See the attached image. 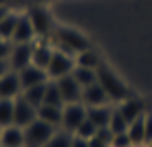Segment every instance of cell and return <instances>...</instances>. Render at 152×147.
Here are the masks:
<instances>
[{"mask_svg": "<svg viewBox=\"0 0 152 147\" xmlns=\"http://www.w3.org/2000/svg\"><path fill=\"white\" fill-rule=\"evenodd\" d=\"M27 18L31 20V24H33V31L38 38H46V35L55 33V27H53V20H51L49 11H46L44 7H40V4H33V7L27 11Z\"/></svg>", "mask_w": 152, "mask_h": 147, "instance_id": "obj_6", "label": "cell"}, {"mask_svg": "<svg viewBox=\"0 0 152 147\" xmlns=\"http://www.w3.org/2000/svg\"><path fill=\"white\" fill-rule=\"evenodd\" d=\"M88 119V108L84 106V103H66L64 108H62V130H66V132L75 134V130L80 127L84 121Z\"/></svg>", "mask_w": 152, "mask_h": 147, "instance_id": "obj_5", "label": "cell"}, {"mask_svg": "<svg viewBox=\"0 0 152 147\" xmlns=\"http://www.w3.org/2000/svg\"><path fill=\"white\" fill-rule=\"evenodd\" d=\"M64 108V106H62ZM62 108L60 106H49V103H42L38 108V119L46 121L49 125H53V127H60L62 125Z\"/></svg>", "mask_w": 152, "mask_h": 147, "instance_id": "obj_17", "label": "cell"}, {"mask_svg": "<svg viewBox=\"0 0 152 147\" xmlns=\"http://www.w3.org/2000/svg\"><path fill=\"white\" fill-rule=\"evenodd\" d=\"M143 125H145V140L152 143V110H145V114H143Z\"/></svg>", "mask_w": 152, "mask_h": 147, "instance_id": "obj_30", "label": "cell"}, {"mask_svg": "<svg viewBox=\"0 0 152 147\" xmlns=\"http://www.w3.org/2000/svg\"><path fill=\"white\" fill-rule=\"evenodd\" d=\"M7 2H9V0H0V4H4V7H7Z\"/></svg>", "mask_w": 152, "mask_h": 147, "instance_id": "obj_37", "label": "cell"}, {"mask_svg": "<svg viewBox=\"0 0 152 147\" xmlns=\"http://www.w3.org/2000/svg\"><path fill=\"white\" fill-rule=\"evenodd\" d=\"M55 83H57V90H60L62 99H64V106L66 103H80L82 101V86L73 79V75L60 77V79H55Z\"/></svg>", "mask_w": 152, "mask_h": 147, "instance_id": "obj_9", "label": "cell"}, {"mask_svg": "<svg viewBox=\"0 0 152 147\" xmlns=\"http://www.w3.org/2000/svg\"><path fill=\"white\" fill-rule=\"evenodd\" d=\"M82 103L86 108H95V106H108V103H113L110 99H108L106 90H104L102 86L97 83H93V86H86L82 90Z\"/></svg>", "mask_w": 152, "mask_h": 147, "instance_id": "obj_12", "label": "cell"}, {"mask_svg": "<svg viewBox=\"0 0 152 147\" xmlns=\"http://www.w3.org/2000/svg\"><path fill=\"white\" fill-rule=\"evenodd\" d=\"M0 140H2V127H0Z\"/></svg>", "mask_w": 152, "mask_h": 147, "instance_id": "obj_38", "label": "cell"}, {"mask_svg": "<svg viewBox=\"0 0 152 147\" xmlns=\"http://www.w3.org/2000/svg\"><path fill=\"white\" fill-rule=\"evenodd\" d=\"M73 68H75V55L66 53V51H62V49H55L49 66H46V75H49V79L55 81V79H60V77L71 75Z\"/></svg>", "mask_w": 152, "mask_h": 147, "instance_id": "obj_4", "label": "cell"}, {"mask_svg": "<svg viewBox=\"0 0 152 147\" xmlns=\"http://www.w3.org/2000/svg\"><path fill=\"white\" fill-rule=\"evenodd\" d=\"M0 147H24V127H18V125L2 127Z\"/></svg>", "mask_w": 152, "mask_h": 147, "instance_id": "obj_16", "label": "cell"}, {"mask_svg": "<svg viewBox=\"0 0 152 147\" xmlns=\"http://www.w3.org/2000/svg\"><path fill=\"white\" fill-rule=\"evenodd\" d=\"M145 147H152V143H148V145H145Z\"/></svg>", "mask_w": 152, "mask_h": 147, "instance_id": "obj_39", "label": "cell"}, {"mask_svg": "<svg viewBox=\"0 0 152 147\" xmlns=\"http://www.w3.org/2000/svg\"><path fill=\"white\" fill-rule=\"evenodd\" d=\"M55 38H57L60 49L66 51V53H71V55H77V53H82V51L91 49V42L84 38L82 33H77V31H73V29H55Z\"/></svg>", "mask_w": 152, "mask_h": 147, "instance_id": "obj_3", "label": "cell"}, {"mask_svg": "<svg viewBox=\"0 0 152 147\" xmlns=\"http://www.w3.org/2000/svg\"><path fill=\"white\" fill-rule=\"evenodd\" d=\"M7 70H11V68H9V62L7 59H0V77H2Z\"/></svg>", "mask_w": 152, "mask_h": 147, "instance_id": "obj_34", "label": "cell"}, {"mask_svg": "<svg viewBox=\"0 0 152 147\" xmlns=\"http://www.w3.org/2000/svg\"><path fill=\"white\" fill-rule=\"evenodd\" d=\"M88 147H110V145H108V143H106L104 138H99V136L95 134V136H93L91 140H88Z\"/></svg>", "mask_w": 152, "mask_h": 147, "instance_id": "obj_32", "label": "cell"}, {"mask_svg": "<svg viewBox=\"0 0 152 147\" xmlns=\"http://www.w3.org/2000/svg\"><path fill=\"white\" fill-rule=\"evenodd\" d=\"M9 53H11V42L0 40V59H9Z\"/></svg>", "mask_w": 152, "mask_h": 147, "instance_id": "obj_31", "label": "cell"}, {"mask_svg": "<svg viewBox=\"0 0 152 147\" xmlns=\"http://www.w3.org/2000/svg\"><path fill=\"white\" fill-rule=\"evenodd\" d=\"M13 125V99H0V127Z\"/></svg>", "mask_w": 152, "mask_h": 147, "instance_id": "obj_25", "label": "cell"}, {"mask_svg": "<svg viewBox=\"0 0 152 147\" xmlns=\"http://www.w3.org/2000/svg\"><path fill=\"white\" fill-rule=\"evenodd\" d=\"M20 94H22L20 75L15 70H7L0 77V99H15Z\"/></svg>", "mask_w": 152, "mask_h": 147, "instance_id": "obj_10", "label": "cell"}, {"mask_svg": "<svg viewBox=\"0 0 152 147\" xmlns=\"http://www.w3.org/2000/svg\"><path fill=\"white\" fill-rule=\"evenodd\" d=\"M113 106H95V108H88V119L97 125V127H108L110 123V117H113Z\"/></svg>", "mask_w": 152, "mask_h": 147, "instance_id": "obj_18", "label": "cell"}, {"mask_svg": "<svg viewBox=\"0 0 152 147\" xmlns=\"http://www.w3.org/2000/svg\"><path fill=\"white\" fill-rule=\"evenodd\" d=\"M73 79H75L77 83L82 86V90L86 86H93V83H97V70H93V68H84V66H77L73 68Z\"/></svg>", "mask_w": 152, "mask_h": 147, "instance_id": "obj_21", "label": "cell"}, {"mask_svg": "<svg viewBox=\"0 0 152 147\" xmlns=\"http://www.w3.org/2000/svg\"><path fill=\"white\" fill-rule=\"evenodd\" d=\"M33 57V44H11V53H9V68L15 72H20L22 68L31 64Z\"/></svg>", "mask_w": 152, "mask_h": 147, "instance_id": "obj_8", "label": "cell"}, {"mask_svg": "<svg viewBox=\"0 0 152 147\" xmlns=\"http://www.w3.org/2000/svg\"><path fill=\"white\" fill-rule=\"evenodd\" d=\"M75 64H77V66H84V68L99 70V66H102L104 62H102V55H99L97 51L91 46V49H86V51H82V53L75 55Z\"/></svg>", "mask_w": 152, "mask_h": 147, "instance_id": "obj_19", "label": "cell"}, {"mask_svg": "<svg viewBox=\"0 0 152 147\" xmlns=\"http://www.w3.org/2000/svg\"><path fill=\"white\" fill-rule=\"evenodd\" d=\"M97 125L95 123H93V121L91 119H86V121H84V123L80 125V127H77L75 130V136H80V138H86V140H91L93 138V136H95L97 134Z\"/></svg>", "mask_w": 152, "mask_h": 147, "instance_id": "obj_28", "label": "cell"}, {"mask_svg": "<svg viewBox=\"0 0 152 147\" xmlns=\"http://www.w3.org/2000/svg\"><path fill=\"white\" fill-rule=\"evenodd\" d=\"M18 75H20L22 90H27V88H31V86H40V83H46V81H49V75H46L44 68H38V66H33V64H29L27 68H22Z\"/></svg>", "mask_w": 152, "mask_h": 147, "instance_id": "obj_13", "label": "cell"}, {"mask_svg": "<svg viewBox=\"0 0 152 147\" xmlns=\"http://www.w3.org/2000/svg\"><path fill=\"white\" fill-rule=\"evenodd\" d=\"M119 110V114L128 121V123H132V121H137V119H141L145 114V106H143V101L141 99H137V97H128V99H124L121 103H117L115 106Z\"/></svg>", "mask_w": 152, "mask_h": 147, "instance_id": "obj_11", "label": "cell"}, {"mask_svg": "<svg viewBox=\"0 0 152 147\" xmlns=\"http://www.w3.org/2000/svg\"><path fill=\"white\" fill-rule=\"evenodd\" d=\"M53 125H49L46 121L42 119H35L31 125L24 127V147H44L49 143V138L55 134Z\"/></svg>", "mask_w": 152, "mask_h": 147, "instance_id": "obj_2", "label": "cell"}, {"mask_svg": "<svg viewBox=\"0 0 152 147\" xmlns=\"http://www.w3.org/2000/svg\"><path fill=\"white\" fill-rule=\"evenodd\" d=\"M128 121H126L121 114H119V110L115 108L113 110V117H110V123H108V127H110L113 134H121V132H128Z\"/></svg>", "mask_w": 152, "mask_h": 147, "instance_id": "obj_27", "label": "cell"}, {"mask_svg": "<svg viewBox=\"0 0 152 147\" xmlns=\"http://www.w3.org/2000/svg\"><path fill=\"white\" fill-rule=\"evenodd\" d=\"M38 119V108H33L27 99L20 94L13 99V125L18 127H27Z\"/></svg>", "mask_w": 152, "mask_h": 147, "instance_id": "obj_7", "label": "cell"}, {"mask_svg": "<svg viewBox=\"0 0 152 147\" xmlns=\"http://www.w3.org/2000/svg\"><path fill=\"white\" fill-rule=\"evenodd\" d=\"M97 81H99V86L106 90L108 99H110L113 103H121L124 99L132 97V94H130V88L124 83V79L113 70L110 66H106V64L99 66V70H97Z\"/></svg>", "mask_w": 152, "mask_h": 147, "instance_id": "obj_1", "label": "cell"}, {"mask_svg": "<svg viewBox=\"0 0 152 147\" xmlns=\"http://www.w3.org/2000/svg\"><path fill=\"white\" fill-rule=\"evenodd\" d=\"M33 38H38L35 31H33V24H31V20L27 18V13H22L20 20H18V27L13 31L11 44H33Z\"/></svg>", "mask_w": 152, "mask_h": 147, "instance_id": "obj_14", "label": "cell"}, {"mask_svg": "<svg viewBox=\"0 0 152 147\" xmlns=\"http://www.w3.org/2000/svg\"><path fill=\"white\" fill-rule=\"evenodd\" d=\"M44 103H49V106H64V99H62L60 90H57V83L53 79L46 81V90H44Z\"/></svg>", "mask_w": 152, "mask_h": 147, "instance_id": "obj_24", "label": "cell"}, {"mask_svg": "<svg viewBox=\"0 0 152 147\" xmlns=\"http://www.w3.org/2000/svg\"><path fill=\"white\" fill-rule=\"evenodd\" d=\"M71 147H88V140H86V138H80V136L73 134V143H71Z\"/></svg>", "mask_w": 152, "mask_h": 147, "instance_id": "obj_33", "label": "cell"}, {"mask_svg": "<svg viewBox=\"0 0 152 147\" xmlns=\"http://www.w3.org/2000/svg\"><path fill=\"white\" fill-rule=\"evenodd\" d=\"M110 147H132V143H130V138H128V132L115 134V136H113V145H110Z\"/></svg>", "mask_w": 152, "mask_h": 147, "instance_id": "obj_29", "label": "cell"}, {"mask_svg": "<svg viewBox=\"0 0 152 147\" xmlns=\"http://www.w3.org/2000/svg\"><path fill=\"white\" fill-rule=\"evenodd\" d=\"M71 143H73V134L66 132V130H62V127H57L55 134L49 138V143L44 147H71Z\"/></svg>", "mask_w": 152, "mask_h": 147, "instance_id": "obj_26", "label": "cell"}, {"mask_svg": "<svg viewBox=\"0 0 152 147\" xmlns=\"http://www.w3.org/2000/svg\"><path fill=\"white\" fill-rule=\"evenodd\" d=\"M53 53H55V49L49 44V42H35V44H33V57H31V64L46 70V66H49Z\"/></svg>", "mask_w": 152, "mask_h": 147, "instance_id": "obj_15", "label": "cell"}, {"mask_svg": "<svg viewBox=\"0 0 152 147\" xmlns=\"http://www.w3.org/2000/svg\"><path fill=\"white\" fill-rule=\"evenodd\" d=\"M7 13H9V9H7V7H4V4H0V20H2V18H4V15H7Z\"/></svg>", "mask_w": 152, "mask_h": 147, "instance_id": "obj_35", "label": "cell"}, {"mask_svg": "<svg viewBox=\"0 0 152 147\" xmlns=\"http://www.w3.org/2000/svg\"><path fill=\"white\" fill-rule=\"evenodd\" d=\"M44 90H46V83H40V86H31L27 90H22V97L27 99L33 108H40L44 103Z\"/></svg>", "mask_w": 152, "mask_h": 147, "instance_id": "obj_23", "label": "cell"}, {"mask_svg": "<svg viewBox=\"0 0 152 147\" xmlns=\"http://www.w3.org/2000/svg\"><path fill=\"white\" fill-rule=\"evenodd\" d=\"M128 138L132 147H145L148 145V140H145V125H143V117L132 121V123L128 125Z\"/></svg>", "mask_w": 152, "mask_h": 147, "instance_id": "obj_20", "label": "cell"}, {"mask_svg": "<svg viewBox=\"0 0 152 147\" xmlns=\"http://www.w3.org/2000/svg\"><path fill=\"white\" fill-rule=\"evenodd\" d=\"M33 4H42V2H49V0H31Z\"/></svg>", "mask_w": 152, "mask_h": 147, "instance_id": "obj_36", "label": "cell"}, {"mask_svg": "<svg viewBox=\"0 0 152 147\" xmlns=\"http://www.w3.org/2000/svg\"><path fill=\"white\" fill-rule=\"evenodd\" d=\"M18 20H20V13H13V11H9L2 20H0V40L11 42L13 31H15V27H18Z\"/></svg>", "mask_w": 152, "mask_h": 147, "instance_id": "obj_22", "label": "cell"}]
</instances>
